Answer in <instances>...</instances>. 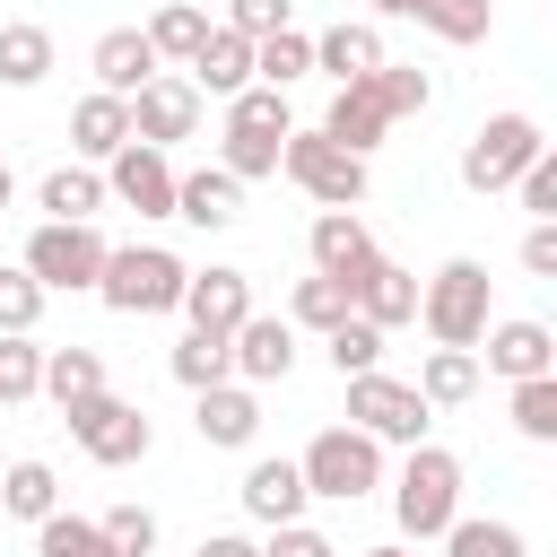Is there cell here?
Returning a JSON list of instances; mask_svg holds the SVG:
<instances>
[{
  "instance_id": "30",
  "label": "cell",
  "mask_w": 557,
  "mask_h": 557,
  "mask_svg": "<svg viewBox=\"0 0 557 557\" xmlns=\"http://www.w3.org/2000/svg\"><path fill=\"white\" fill-rule=\"evenodd\" d=\"M87 392H104V357L96 348H44V400L52 409H70V400H87Z\"/></svg>"
},
{
  "instance_id": "29",
  "label": "cell",
  "mask_w": 557,
  "mask_h": 557,
  "mask_svg": "<svg viewBox=\"0 0 557 557\" xmlns=\"http://www.w3.org/2000/svg\"><path fill=\"white\" fill-rule=\"evenodd\" d=\"M400 17H418V26L444 35V44H487L496 0H400Z\"/></svg>"
},
{
  "instance_id": "46",
  "label": "cell",
  "mask_w": 557,
  "mask_h": 557,
  "mask_svg": "<svg viewBox=\"0 0 557 557\" xmlns=\"http://www.w3.org/2000/svg\"><path fill=\"white\" fill-rule=\"evenodd\" d=\"M278 26H287V0H226V35L261 44V35H278Z\"/></svg>"
},
{
  "instance_id": "52",
  "label": "cell",
  "mask_w": 557,
  "mask_h": 557,
  "mask_svg": "<svg viewBox=\"0 0 557 557\" xmlns=\"http://www.w3.org/2000/svg\"><path fill=\"white\" fill-rule=\"evenodd\" d=\"M9 191H17V183H9V157H0V209H9Z\"/></svg>"
},
{
  "instance_id": "15",
  "label": "cell",
  "mask_w": 557,
  "mask_h": 557,
  "mask_svg": "<svg viewBox=\"0 0 557 557\" xmlns=\"http://www.w3.org/2000/svg\"><path fill=\"white\" fill-rule=\"evenodd\" d=\"M348 313L357 322H374V331H400V322H418V278L400 270V261H366L357 278H348Z\"/></svg>"
},
{
  "instance_id": "24",
  "label": "cell",
  "mask_w": 557,
  "mask_h": 557,
  "mask_svg": "<svg viewBox=\"0 0 557 557\" xmlns=\"http://www.w3.org/2000/svg\"><path fill=\"white\" fill-rule=\"evenodd\" d=\"M35 209H44L52 226H96V209H104V174H96V165H52V174L35 183Z\"/></svg>"
},
{
  "instance_id": "39",
  "label": "cell",
  "mask_w": 557,
  "mask_h": 557,
  "mask_svg": "<svg viewBox=\"0 0 557 557\" xmlns=\"http://www.w3.org/2000/svg\"><path fill=\"white\" fill-rule=\"evenodd\" d=\"M513 435L522 444H557V374L513 383Z\"/></svg>"
},
{
  "instance_id": "44",
  "label": "cell",
  "mask_w": 557,
  "mask_h": 557,
  "mask_svg": "<svg viewBox=\"0 0 557 557\" xmlns=\"http://www.w3.org/2000/svg\"><path fill=\"white\" fill-rule=\"evenodd\" d=\"M513 191H522L531 226H557V157H531V165L513 174Z\"/></svg>"
},
{
  "instance_id": "45",
  "label": "cell",
  "mask_w": 557,
  "mask_h": 557,
  "mask_svg": "<svg viewBox=\"0 0 557 557\" xmlns=\"http://www.w3.org/2000/svg\"><path fill=\"white\" fill-rule=\"evenodd\" d=\"M44 322V287L26 270H0V331H35Z\"/></svg>"
},
{
  "instance_id": "6",
  "label": "cell",
  "mask_w": 557,
  "mask_h": 557,
  "mask_svg": "<svg viewBox=\"0 0 557 557\" xmlns=\"http://www.w3.org/2000/svg\"><path fill=\"white\" fill-rule=\"evenodd\" d=\"M278 174H287L305 200H322V209H357V200H366V157L331 148L322 131H287V139H278Z\"/></svg>"
},
{
  "instance_id": "34",
  "label": "cell",
  "mask_w": 557,
  "mask_h": 557,
  "mask_svg": "<svg viewBox=\"0 0 557 557\" xmlns=\"http://www.w3.org/2000/svg\"><path fill=\"white\" fill-rule=\"evenodd\" d=\"M444 557H531V548H522V531H513V522H496V513H453Z\"/></svg>"
},
{
  "instance_id": "19",
  "label": "cell",
  "mask_w": 557,
  "mask_h": 557,
  "mask_svg": "<svg viewBox=\"0 0 557 557\" xmlns=\"http://www.w3.org/2000/svg\"><path fill=\"white\" fill-rule=\"evenodd\" d=\"M392 52H383V35L366 26V17H339L331 35H313V70H331V87H357V78H374Z\"/></svg>"
},
{
  "instance_id": "41",
  "label": "cell",
  "mask_w": 557,
  "mask_h": 557,
  "mask_svg": "<svg viewBox=\"0 0 557 557\" xmlns=\"http://www.w3.org/2000/svg\"><path fill=\"white\" fill-rule=\"evenodd\" d=\"M226 131H270V139H287L296 122H287V96H278V87H244V96H226Z\"/></svg>"
},
{
  "instance_id": "22",
  "label": "cell",
  "mask_w": 557,
  "mask_h": 557,
  "mask_svg": "<svg viewBox=\"0 0 557 557\" xmlns=\"http://www.w3.org/2000/svg\"><path fill=\"white\" fill-rule=\"evenodd\" d=\"M70 148H78V165L122 157V148H131V104H122V96H78V104H70Z\"/></svg>"
},
{
  "instance_id": "49",
  "label": "cell",
  "mask_w": 557,
  "mask_h": 557,
  "mask_svg": "<svg viewBox=\"0 0 557 557\" xmlns=\"http://www.w3.org/2000/svg\"><path fill=\"white\" fill-rule=\"evenodd\" d=\"M200 557H261V540H244V531H209Z\"/></svg>"
},
{
  "instance_id": "27",
  "label": "cell",
  "mask_w": 557,
  "mask_h": 557,
  "mask_svg": "<svg viewBox=\"0 0 557 557\" xmlns=\"http://www.w3.org/2000/svg\"><path fill=\"white\" fill-rule=\"evenodd\" d=\"M139 35H148V52H157V61H183V70H191V52L209 44V9H200V0H165Z\"/></svg>"
},
{
  "instance_id": "5",
  "label": "cell",
  "mask_w": 557,
  "mask_h": 557,
  "mask_svg": "<svg viewBox=\"0 0 557 557\" xmlns=\"http://www.w3.org/2000/svg\"><path fill=\"white\" fill-rule=\"evenodd\" d=\"M61 418H70V435H78V453H87V461H104V470H131V461H148V444H157L148 409H139V400H113V392H87V400H70Z\"/></svg>"
},
{
  "instance_id": "42",
  "label": "cell",
  "mask_w": 557,
  "mask_h": 557,
  "mask_svg": "<svg viewBox=\"0 0 557 557\" xmlns=\"http://www.w3.org/2000/svg\"><path fill=\"white\" fill-rule=\"evenodd\" d=\"M218 165H226L235 183H270V174H278V139H270V131H226Z\"/></svg>"
},
{
  "instance_id": "35",
  "label": "cell",
  "mask_w": 557,
  "mask_h": 557,
  "mask_svg": "<svg viewBox=\"0 0 557 557\" xmlns=\"http://www.w3.org/2000/svg\"><path fill=\"white\" fill-rule=\"evenodd\" d=\"M366 87H374V104H383L392 122H409V113H426V104H435V78H426L418 61H383Z\"/></svg>"
},
{
  "instance_id": "47",
  "label": "cell",
  "mask_w": 557,
  "mask_h": 557,
  "mask_svg": "<svg viewBox=\"0 0 557 557\" xmlns=\"http://www.w3.org/2000/svg\"><path fill=\"white\" fill-rule=\"evenodd\" d=\"M261 557H339V540L313 531V522H278V531L261 540Z\"/></svg>"
},
{
  "instance_id": "33",
  "label": "cell",
  "mask_w": 557,
  "mask_h": 557,
  "mask_svg": "<svg viewBox=\"0 0 557 557\" xmlns=\"http://www.w3.org/2000/svg\"><path fill=\"white\" fill-rule=\"evenodd\" d=\"M165 366H174V383H183V392L235 383V366H226V339H209V331H183V339L165 348Z\"/></svg>"
},
{
  "instance_id": "31",
  "label": "cell",
  "mask_w": 557,
  "mask_h": 557,
  "mask_svg": "<svg viewBox=\"0 0 557 557\" xmlns=\"http://www.w3.org/2000/svg\"><path fill=\"white\" fill-rule=\"evenodd\" d=\"M0 513H17V522L61 513V479H52V461H9V470H0Z\"/></svg>"
},
{
  "instance_id": "17",
  "label": "cell",
  "mask_w": 557,
  "mask_h": 557,
  "mask_svg": "<svg viewBox=\"0 0 557 557\" xmlns=\"http://www.w3.org/2000/svg\"><path fill=\"white\" fill-rule=\"evenodd\" d=\"M87 70H96V96H122V104H131V96L157 78V52H148L139 26H104L96 52H87Z\"/></svg>"
},
{
  "instance_id": "11",
  "label": "cell",
  "mask_w": 557,
  "mask_h": 557,
  "mask_svg": "<svg viewBox=\"0 0 557 557\" xmlns=\"http://www.w3.org/2000/svg\"><path fill=\"white\" fill-rule=\"evenodd\" d=\"M226 366H235V383H287V366H296V322L287 313H244L235 322V339H226Z\"/></svg>"
},
{
  "instance_id": "9",
  "label": "cell",
  "mask_w": 557,
  "mask_h": 557,
  "mask_svg": "<svg viewBox=\"0 0 557 557\" xmlns=\"http://www.w3.org/2000/svg\"><path fill=\"white\" fill-rule=\"evenodd\" d=\"M104 252H113V244H104L96 226H52V218H44V226L26 235V261H17V270H26V278H35L44 296H61V287L78 296V287H96Z\"/></svg>"
},
{
  "instance_id": "28",
  "label": "cell",
  "mask_w": 557,
  "mask_h": 557,
  "mask_svg": "<svg viewBox=\"0 0 557 557\" xmlns=\"http://www.w3.org/2000/svg\"><path fill=\"white\" fill-rule=\"evenodd\" d=\"M52 78V35L35 17H9L0 26V87H44Z\"/></svg>"
},
{
  "instance_id": "43",
  "label": "cell",
  "mask_w": 557,
  "mask_h": 557,
  "mask_svg": "<svg viewBox=\"0 0 557 557\" xmlns=\"http://www.w3.org/2000/svg\"><path fill=\"white\" fill-rule=\"evenodd\" d=\"M96 531L113 540V557H157V513H148V505H113Z\"/></svg>"
},
{
  "instance_id": "10",
  "label": "cell",
  "mask_w": 557,
  "mask_h": 557,
  "mask_svg": "<svg viewBox=\"0 0 557 557\" xmlns=\"http://www.w3.org/2000/svg\"><path fill=\"white\" fill-rule=\"evenodd\" d=\"M191 131H200V87L157 70V78L131 96V139H139V148H174V139H191Z\"/></svg>"
},
{
  "instance_id": "48",
  "label": "cell",
  "mask_w": 557,
  "mask_h": 557,
  "mask_svg": "<svg viewBox=\"0 0 557 557\" xmlns=\"http://www.w3.org/2000/svg\"><path fill=\"white\" fill-rule=\"evenodd\" d=\"M522 270L531 278H557V226H531L522 235Z\"/></svg>"
},
{
  "instance_id": "7",
  "label": "cell",
  "mask_w": 557,
  "mask_h": 557,
  "mask_svg": "<svg viewBox=\"0 0 557 557\" xmlns=\"http://www.w3.org/2000/svg\"><path fill=\"white\" fill-rule=\"evenodd\" d=\"M531 157H548L540 122H531V113H487V122L470 131V148H461V183H470V191H513V174H522Z\"/></svg>"
},
{
  "instance_id": "1",
  "label": "cell",
  "mask_w": 557,
  "mask_h": 557,
  "mask_svg": "<svg viewBox=\"0 0 557 557\" xmlns=\"http://www.w3.org/2000/svg\"><path fill=\"white\" fill-rule=\"evenodd\" d=\"M453 513H461V461H453L444 444H409V461H400V479H392V522H400V540H444Z\"/></svg>"
},
{
  "instance_id": "16",
  "label": "cell",
  "mask_w": 557,
  "mask_h": 557,
  "mask_svg": "<svg viewBox=\"0 0 557 557\" xmlns=\"http://www.w3.org/2000/svg\"><path fill=\"white\" fill-rule=\"evenodd\" d=\"M200 409H191V426H200V444H218V453H244L252 435H261V392L252 383H209V392H191Z\"/></svg>"
},
{
  "instance_id": "12",
  "label": "cell",
  "mask_w": 557,
  "mask_h": 557,
  "mask_svg": "<svg viewBox=\"0 0 557 557\" xmlns=\"http://www.w3.org/2000/svg\"><path fill=\"white\" fill-rule=\"evenodd\" d=\"M104 200H122V209H139V218H174V165H165V148H122V157H104Z\"/></svg>"
},
{
  "instance_id": "51",
  "label": "cell",
  "mask_w": 557,
  "mask_h": 557,
  "mask_svg": "<svg viewBox=\"0 0 557 557\" xmlns=\"http://www.w3.org/2000/svg\"><path fill=\"white\" fill-rule=\"evenodd\" d=\"M366 9H374V17H400V0H366Z\"/></svg>"
},
{
  "instance_id": "23",
  "label": "cell",
  "mask_w": 557,
  "mask_h": 557,
  "mask_svg": "<svg viewBox=\"0 0 557 557\" xmlns=\"http://www.w3.org/2000/svg\"><path fill=\"white\" fill-rule=\"evenodd\" d=\"M235 496H244V513H252L261 531H278V522H305V479H296V461H252Z\"/></svg>"
},
{
  "instance_id": "3",
  "label": "cell",
  "mask_w": 557,
  "mask_h": 557,
  "mask_svg": "<svg viewBox=\"0 0 557 557\" xmlns=\"http://www.w3.org/2000/svg\"><path fill=\"white\" fill-rule=\"evenodd\" d=\"M183 261L165 252V244H113L104 252V270H96V296L113 305V313H174L183 305Z\"/></svg>"
},
{
  "instance_id": "25",
  "label": "cell",
  "mask_w": 557,
  "mask_h": 557,
  "mask_svg": "<svg viewBox=\"0 0 557 557\" xmlns=\"http://www.w3.org/2000/svg\"><path fill=\"white\" fill-rule=\"evenodd\" d=\"M191 87H200V96H244V87H252V44L226 35V26H209V44L191 52Z\"/></svg>"
},
{
  "instance_id": "20",
  "label": "cell",
  "mask_w": 557,
  "mask_h": 557,
  "mask_svg": "<svg viewBox=\"0 0 557 557\" xmlns=\"http://www.w3.org/2000/svg\"><path fill=\"white\" fill-rule=\"evenodd\" d=\"M174 218L183 226H235L244 218V183L226 174V165H200V174H174Z\"/></svg>"
},
{
  "instance_id": "32",
  "label": "cell",
  "mask_w": 557,
  "mask_h": 557,
  "mask_svg": "<svg viewBox=\"0 0 557 557\" xmlns=\"http://www.w3.org/2000/svg\"><path fill=\"white\" fill-rule=\"evenodd\" d=\"M305 70H313V35L278 26V35H261V44H252V87H278V96H287Z\"/></svg>"
},
{
  "instance_id": "14",
  "label": "cell",
  "mask_w": 557,
  "mask_h": 557,
  "mask_svg": "<svg viewBox=\"0 0 557 557\" xmlns=\"http://www.w3.org/2000/svg\"><path fill=\"white\" fill-rule=\"evenodd\" d=\"M470 357H487V374H505V383H531V374H557V331L548 322H487Z\"/></svg>"
},
{
  "instance_id": "18",
  "label": "cell",
  "mask_w": 557,
  "mask_h": 557,
  "mask_svg": "<svg viewBox=\"0 0 557 557\" xmlns=\"http://www.w3.org/2000/svg\"><path fill=\"white\" fill-rule=\"evenodd\" d=\"M313 131H322L331 148H348V157H374V148H383V131H392V113H383V104H374V87L357 78V87H331V113H322Z\"/></svg>"
},
{
  "instance_id": "40",
  "label": "cell",
  "mask_w": 557,
  "mask_h": 557,
  "mask_svg": "<svg viewBox=\"0 0 557 557\" xmlns=\"http://www.w3.org/2000/svg\"><path fill=\"white\" fill-rule=\"evenodd\" d=\"M322 348H331L339 383H348V374H374V366H383V331H374V322H357V313H348L339 331H322Z\"/></svg>"
},
{
  "instance_id": "38",
  "label": "cell",
  "mask_w": 557,
  "mask_h": 557,
  "mask_svg": "<svg viewBox=\"0 0 557 557\" xmlns=\"http://www.w3.org/2000/svg\"><path fill=\"white\" fill-rule=\"evenodd\" d=\"M287 322H296V331H339V322H348V287H339V278H296Z\"/></svg>"
},
{
  "instance_id": "36",
  "label": "cell",
  "mask_w": 557,
  "mask_h": 557,
  "mask_svg": "<svg viewBox=\"0 0 557 557\" xmlns=\"http://www.w3.org/2000/svg\"><path fill=\"white\" fill-rule=\"evenodd\" d=\"M44 392V348H35V331H0V409L9 400H35Z\"/></svg>"
},
{
  "instance_id": "13",
  "label": "cell",
  "mask_w": 557,
  "mask_h": 557,
  "mask_svg": "<svg viewBox=\"0 0 557 557\" xmlns=\"http://www.w3.org/2000/svg\"><path fill=\"white\" fill-rule=\"evenodd\" d=\"M183 313H191V331L235 339V322L252 313V278H244V270H226V261H209V270H191V278H183Z\"/></svg>"
},
{
  "instance_id": "21",
  "label": "cell",
  "mask_w": 557,
  "mask_h": 557,
  "mask_svg": "<svg viewBox=\"0 0 557 557\" xmlns=\"http://www.w3.org/2000/svg\"><path fill=\"white\" fill-rule=\"evenodd\" d=\"M366 261H374L366 218H357V209H322V218H313V278H339V287H348Z\"/></svg>"
},
{
  "instance_id": "50",
  "label": "cell",
  "mask_w": 557,
  "mask_h": 557,
  "mask_svg": "<svg viewBox=\"0 0 557 557\" xmlns=\"http://www.w3.org/2000/svg\"><path fill=\"white\" fill-rule=\"evenodd\" d=\"M357 557H409V548H400V540H383V548H357Z\"/></svg>"
},
{
  "instance_id": "37",
  "label": "cell",
  "mask_w": 557,
  "mask_h": 557,
  "mask_svg": "<svg viewBox=\"0 0 557 557\" xmlns=\"http://www.w3.org/2000/svg\"><path fill=\"white\" fill-rule=\"evenodd\" d=\"M35 557H113V540L87 513H44L35 522Z\"/></svg>"
},
{
  "instance_id": "4",
  "label": "cell",
  "mask_w": 557,
  "mask_h": 557,
  "mask_svg": "<svg viewBox=\"0 0 557 557\" xmlns=\"http://www.w3.org/2000/svg\"><path fill=\"white\" fill-rule=\"evenodd\" d=\"M296 479H305V496L357 505V496H374V487H383V444H374V435H357V426H322V435L296 453Z\"/></svg>"
},
{
  "instance_id": "2",
  "label": "cell",
  "mask_w": 557,
  "mask_h": 557,
  "mask_svg": "<svg viewBox=\"0 0 557 557\" xmlns=\"http://www.w3.org/2000/svg\"><path fill=\"white\" fill-rule=\"evenodd\" d=\"M487 287H496V278H487V261H470V252L444 261L435 278H418V322H426V339H435V348H479V331L496 322V313H487Z\"/></svg>"
},
{
  "instance_id": "8",
  "label": "cell",
  "mask_w": 557,
  "mask_h": 557,
  "mask_svg": "<svg viewBox=\"0 0 557 557\" xmlns=\"http://www.w3.org/2000/svg\"><path fill=\"white\" fill-rule=\"evenodd\" d=\"M348 426L357 435H374V444H426V426H435V409L400 383V374H348Z\"/></svg>"
},
{
  "instance_id": "26",
  "label": "cell",
  "mask_w": 557,
  "mask_h": 557,
  "mask_svg": "<svg viewBox=\"0 0 557 557\" xmlns=\"http://www.w3.org/2000/svg\"><path fill=\"white\" fill-rule=\"evenodd\" d=\"M426 409H461V400H479V357L470 348H426V366H418V383H409Z\"/></svg>"
}]
</instances>
